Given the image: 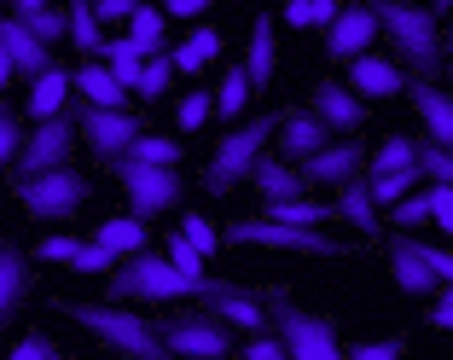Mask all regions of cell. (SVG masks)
I'll use <instances>...</instances> for the list:
<instances>
[{"label":"cell","mask_w":453,"mask_h":360,"mask_svg":"<svg viewBox=\"0 0 453 360\" xmlns=\"http://www.w3.org/2000/svg\"><path fill=\"white\" fill-rule=\"evenodd\" d=\"M226 285H215V280H187L180 267L169 262V256H157V250H146V256H128V262L111 273V285H105V296L111 303H169V296H198V303H215Z\"/></svg>","instance_id":"obj_1"},{"label":"cell","mask_w":453,"mask_h":360,"mask_svg":"<svg viewBox=\"0 0 453 360\" xmlns=\"http://www.w3.org/2000/svg\"><path fill=\"white\" fill-rule=\"evenodd\" d=\"M378 18V35H389L401 65H413L418 81L441 76V29H436V6H401V0H366Z\"/></svg>","instance_id":"obj_2"},{"label":"cell","mask_w":453,"mask_h":360,"mask_svg":"<svg viewBox=\"0 0 453 360\" xmlns=\"http://www.w3.org/2000/svg\"><path fill=\"white\" fill-rule=\"evenodd\" d=\"M81 117H88V99H70L53 122H35V128H29L24 151H18V163H12L18 187H35V180H47V174L70 169V157H76V122Z\"/></svg>","instance_id":"obj_3"},{"label":"cell","mask_w":453,"mask_h":360,"mask_svg":"<svg viewBox=\"0 0 453 360\" xmlns=\"http://www.w3.org/2000/svg\"><path fill=\"white\" fill-rule=\"evenodd\" d=\"M53 308H65L76 326H88L94 337H105L122 360H174L169 349H163V337L151 332V320H140V314H128V308H105V303H53Z\"/></svg>","instance_id":"obj_4"},{"label":"cell","mask_w":453,"mask_h":360,"mask_svg":"<svg viewBox=\"0 0 453 360\" xmlns=\"http://www.w3.org/2000/svg\"><path fill=\"white\" fill-rule=\"evenodd\" d=\"M280 122H285V111L280 117H256V122H244V128L226 134L221 146H215V163L203 169V192L221 198V192H233L239 180H250V169L262 163V151H267V140L280 134Z\"/></svg>","instance_id":"obj_5"},{"label":"cell","mask_w":453,"mask_h":360,"mask_svg":"<svg viewBox=\"0 0 453 360\" xmlns=\"http://www.w3.org/2000/svg\"><path fill=\"white\" fill-rule=\"evenodd\" d=\"M267 308H273V332H280V343H285V355H291V360H343L337 320L296 308L285 291H267Z\"/></svg>","instance_id":"obj_6"},{"label":"cell","mask_w":453,"mask_h":360,"mask_svg":"<svg viewBox=\"0 0 453 360\" xmlns=\"http://www.w3.org/2000/svg\"><path fill=\"white\" fill-rule=\"evenodd\" d=\"M151 332L163 337V349H169L174 360H180V355H187V360H226V355H239V349H233V332H226L215 314H157Z\"/></svg>","instance_id":"obj_7"},{"label":"cell","mask_w":453,"mask_h":360,"mask_svg":"<svg viewBox=\"0 0 453 360\" xmlns=\"http://www.w3.org/2000/svg\"><path fill=\"white\" fill-rule=\"evenodd\" d=\"M226 244H267V250H296V256H349V244L326 239V233L280 227V221H233Z\"/></svg>","instance_id":"obj_8"},{"label":"cell","mask_w":453,"mask_h":360,"mask_svg":"<svg viewBox=\"0 0 453 360\" xmlns=\"http://www.w3.org/2000/svg\"><path fill=\"white\" fill-rule=\"evenodd\" d=\"M18 198H24V210L35 215V221H70V215L88 203V174L58 169V174H47V180H35V187H18Z\"/></svg>","instance_id":"obj_9"},{"label":"cell","mask_w":453,"mask_h":360,"mask_svg":"<svg viewBox=\"0 0 453 360\" xmlns=\"http://www.w3.org/2000/svg\"><path fill=\"white\" fill-rule=\"evenodd\" d=\"M117 180L134 203V221H146V215H163L180 203V174L174 169H134V163H117Z\"/></svg>","instance_id":"obj_10"},{"label":"cell","mask_w":453,"mask_h":360,"mask_svg":"<svg viewBox=\"0 0 453 360\" xmlns=\"http://www.w3.org/2000/svg\"><path fill=\"white\" fill-rule=\"evenodd\" d=\"M81 134H88V151H94V163H99V169H111V163H117L146 128H140V117H134V111H94V105H88Z\"/></svg>","instance_id":"obj_11"},{"label":"cell","mask_w":453,"mask_h":360,"mask_svg":"<svg viewBox=\"0 0 453 360\" xmlns=\"http://www.w3.org/2000/svg\"><path fill=\"white\" fill-rule=\"evenodd\" d=\"M360 169H366V146H360V140H332L326 151H314L308 163H296V174H303V187H308V192L343 187V180H355Z\"/></svg>","instance_id":"obj_12"},{"label":"cell","mask_w":453,"mask_h":360,"mask_svg":"<svg viewBox=\"0 0 453 360\" xmlns=\"http://www.w3.org/2000/svg\"><path fill=\"white\" fill-rule=\"evenodd\" d=\"M384 250H389V267H395V285L407 296H441V291H448V285L436 280V267L425 262V250H418L413 233H389Z\"/></svg>","instance_id":"obj_13"},{"label":"cell","mask_w":453,"mask_h":360,"mask_svg":"<svg viewBox=\"0 0 453 360\" xmlns=\"http://www.w3.org/2000/svg\"><path fill=\"white\" fill-rule=\"evenodd\" d=\"M332 146V128H326L314 111L303 105H285V122H280V163H308L314 151Z\"/></svg>","instance_id":"obj_14"},{"label":"cell","mask_w":453,"mask_h":360,"mask_svg":"<svg viewBox=\"0 0 453 360\" xmlns=\"http://www.w3.org/2000/svg\"><path fill=\"white\" fill-rule=\"evenodd\" d=\"M372 41H378V18H372V6H343V18H337L332 35H326V53H332L337 65H355V58L372 53Z\"/></svg>","instance_id":"obj_15"},{"label":"cell","mask_w":453,"mask_h":360,"mask_svg":"<svg viewBox=\"0 0 453 360\" xmlns=\"http://www.w3.org/2000/svg\"><path fill=\"white\" fill-rule=\"evenodd\" d=\"M308 111H314V117H320L332 134H343V140L360 128V122H366V105L349 94L343 81H320V88H314V99H308Z\"/></svg>","instance_id":"obj_16"},{"label":"cell","mask_w":453,"mask_h":360,"mask_svg":"<svg viewBox=\"0 0 453 360\" xmlns=\"http://www.w3.org/2000/svg\"><path fill=\"white\" fill-rule=\"evenodd\" d=\"M407 94H413V111H418V122H425V140H436L441 151H453V94L436 88V81H413Z\"/></svg>","instance_id":"obj_17"},{"label":"cell","mask_w":453,"mask_h":360,"mask_svg":"<svg viewBox=\"0 0 453 360\" xmlns=\"http://www.w3.org/2000/svg\"><path fill=\"white\" fill-rule=\"evenodd\" d=\"M24 296H29V256L12 239H0V332L18 320Z\"/></svg>","instance_id":"obj_18"},{"label":"cell","mask_w":453,"mask_h":360,"mask_svg":"<svg viewBox=\"0 0 453 360\" xmlns=\"http://www.w3.org/2000/svg\"><path fill=\"white\" fill-rule=\"evenodd\" d=\"M0 47H6V58H12V70L18 76H47V70H53V53H47V47H41L35 35H29L24 24H12V18L0 12Z\"/></svg>","instance_id":"obj_19"},{"label":"cell","mask_w":453,"mask_h":360,"mask_svg":"<svg viewBox=\"0 0 453 360\" xmlns=\"http://www.w3.org/2000/svg\"><path fill=\"white\" fill-rule=\"evenodd\" d=\"M6 18H12V24H24L29 35H35L41 47H47V53H53L58 41L70 35V6H47V0H18V6H12Z\"/></svg>","instance_id":"obj_20"},{"label":"cell","mask_w":453,"mask_h":360,"mask_svg":"<svg viewBox=\"0 0 453 360\" xmlns=\"http://www.w3.org/2000/svg\"><path fill=\"white\" fill-rule=\"evenodd\" d=\"M401 88H407V81H401V70L389 65V58H355V65H349V94L360 99V105H366V99H389V94H401Z\"/></svg>","instance_id":"obj_21"},{"label":"cell","mask_w":453,"mask_h":360,"mask_svg":"<svg viewBox=\"0 0 453 360\" xmlns=\"http://www.w3.org/2000/svg\"><path fill=\"white\" fill-rule=\"evenodd\" d=\"M250 180H256V192H262L267 203H296V198H308L303 174H296L291 163L267 157V151H262V163H256V169H250Z\"/></svg>","instance_id":"obj_22"},{"label":"cell","mask_w":453,"mask_h":360,"mask_svg":"<svg viewBox=\"0 0 453 360\" xmlns=\"http://www.w3.org/2000/svg\"><path fill=\"white\" fill-rule=\"evenodd\" d=\"M215 320H221V326H239V332H250V337H267V308L256 303L244 285H226V291L215 296Z\"/></svg>","instance_id":"obj_23"},{"label":"cell","mask_w":453,"mask_h":360,"mask_svg":"<svg viewBox=\"0 0 453 360\" xmlns=\"http://www.w3.org/2000/svg\"><path fill=\"white\" fill-rule=\"evenodd\" d=\"M70 76H76V70H65V65L47 70V76L29 88V117H35V122H53L58 111L70 105V94H76V81H70Z\"/></svg>","instance_id":"obj_24"},{"label":"cell","mask_w":453,"mask_h":360,"mask_svg":"<svg viewBox=\"0 0 453 360\" xmlns=\"http://www.w3.org/2000/svg\"><path fill=\"white\" fill-rule=\"evenodd\" d=\"M337 221H349V227H360L366 239L378 233V221H384V215H378L372 192H366V174H355V180H343V187H337Z\"/></svg>","instance_id":"obj_25"},{"label":"cell","mask_w":453,"mask_h":360,"mask_svg":"<svg viewBox=\"0 0 453 360\" xmlns=\"http://www.w3.org/2000/svg\"><path fill=\"white\" fill-rule=\"evenodd\" d=\"M70 81H76V99H88L94 111H128V94H122L117 81H111L105 65H81Z\"/></svg>","instance_id":"obj_26"},{"label":"cell","mask_w":453,"mask_h":360,"mask_svg":"<svg viewBox=\"0 0 453 360\" xmlns=\"http://www.w3.org/2000/svg\"><path fill=\"white\" fill-rule=\"evenodd\" d=\"M94 244H105L117 262H128V256H146L151 250V227H146V221H134V215H122V221H105V227H99Z\"/></svg>","instance_id":"obj_27"},{"label":"cell","mask_w":453,"mask_h":360,"mask_svg":"<svg viewBox=\"0 0 453 360\" xmlns=\"http://www.w3.org/2000/svg\"><path fill=\"white\" fill-rule=\"evenodd\" d=\"M128 47H134L140 58H163V53H169V18H163L157 6H134Z\"/></svg>","instance_id":"obj_28"},{"label":"cell","mask_w":453,"mask_h":360,"mask_svg":"<svg viewBox=\"0 0 453 360\" xmlns=\"http://www.w3.org/2000/svg\"><path fill=\"white\" fill-rule=\"evenodd\" d=\"M244 76H250V94H267V88H273V18H256Z\"/></svg>","instance_id":"obj_29"},{"label":"cell","mask_w":453,"mask_h":360,"mask_svg":"<svg viewBox=\"0 0 453 360\" xmlns=\"http://www.w3.org/2000/svg\"><path fill=\"white\" fill-rule=\"evenodd\" d=\"M418 169V140L413 134H389L384 146L372 151V163H366V180H384V174H407Z\"/></svg>","instance_id":"obj_30"},{"label":"cell","mask_w":453,"mask_h":360,"mask_svg":"<svg viewBox=\"0 0 453 360\" xmlns=\"http://www.w3.org/2000/svg\"><path fill=\"white\" fill-rule=\"evenodd\" d=\"M221 53V29H192V41H180V47H169V58H174V70H180V76H198L203 65H210V58Z\"/></svg>","instance_id":"obj_31"},{"label":"cell","mask_w":453,"mask_h":360,"mask_svg":"<svg viewBox=\"0 0 453 360\" xmlns=\"http://www.w3.org/2000/svg\"><path fill=\"white\" fill-rule=\"evenodd\" d=\"M117 163H134V169H174V163H180V146L163 140V134H140ZM117 163H111V169H117Z\"/></svg>","instance_id":"obj_32"},{"label":"cell","mask_w":453,"mask_h":360,"mask_svg":"<svg viewBox=\"0 0 453 360\" xmlns=\"http://www.w3.org/2000/svg\"><path fill=\"white\" fill-rule=\"evenodd\" d=\"M70 41H76V53L94 65V58H105V35H99V18H94V6L88 0H76L70 6Z\"/></svg>","instance_id":"obj_33"},{"label":"cell","mask_w":453,"mask_h":360,"mask_svg":"<svg viewBox=\"0 0 453 360\" xmlns=\"http://www.w3.org/2000/svg\"><path fill=\"white\" fill-rule=\"evenodd\" d=\"M105 70H111V81H117L122 94H134V88H140V70H146V58L134 53L128 35H122V41H105Z\"/></svg>","instance_id":"obj_34"},{"label":"cell","mask_w":453,"mask_h":360,"mask_svg":"<svg viewBox=\"0 0 453 360\" xmlns=\"http://www.w3.org/2000/svg\"><path fill=\"white\" fill-rule=\"evenodd\" d=\"M250 105V76H244V65H226L221 88H215V117H239V111Z\"/></svg>","instance_id":"obj_35"},{"label":"cell","mask_w":453,"mask_h":360,"mask_svg":"<svg viewBox=\"0 0 453 360\" xmlns=\"http://www.w3.org/2000/svg\"><path fill=\"white\" fill-rule=\"evenodd\" d=\"M413 187H418V169H407V174H384V180H366V192H372L378 210H395L401 198H413Z\"/></svg>","instance_id":"obj_36"},{"label":"cell","mask_w":453,"mask_h":360,"mask_svg":"<svg viewBox=\"0 0 453 360\" xmlns=\"http://www.w3.org/2000/svg\"><path fill=\"white\" fill-rule=\"evenodd\" d=\"M418 174H430V187H453V151L418 134Z\"/></svg>","instance_id":"obj_37"},{"label":"cell","mask_w":453,"mask_h":360,"mask_svg":"<svg viewBox=\"0 0 453 360\" xmlns=\"http://www.w3.org/2000/svg\"><path fill=\"white\" fill-rule=\"evenodd\" d=\"M169 76H174V58L163 53V58H146V70H140V88H134V94L140 99H163L169 94Z\"/></svg>","instance_id":"obj_38"},{"label":"cell","mask_w":453,"mask_h":360,"mask_svg":"<svg viewBox=\"0 0 453 360\" xmlns=\"http://www.w3.org/2000/svg\"><path fill=\"white\" fill-rule=\"evenodd\" d=\"M24 140H29V134H24V122H18V111L0 105V169H12V163H18Z\"/></svg>","instance_id":"obj_39"},{"label":"cell","mask_w":453,"mask_h":360,"mask_svg":"<svg viewBox=\"0 0 453 360\" xmlns=\"http://www.w3.org/2000/svg\"><path fill=\"white\" fill-rule=\"evenodd\" d=\"M180 239H187L192 250L203 256V262H215V250H221V233H215L203 215H187V221H180Z\"/></svg>","instance_id":"obj_40"},{"label":"cell","mask_w":453,"mask_h":360,"mask_svg":"<svg viewBox=\"0 0 453 360\" xmlns=\"http://www.w3.org/2000/svg\"><path fill=\"white\" fill-rule=\"evenodd\" d=\"M389 221H395V233H418V227H430V198H425V192L401 198L395 210H389Z\"/></svg>","instance_id":"obj_41"},{"label":"cell","mask_w":453,"mask_h":360,"mask_svg":"<svg viewBox=\"0 0 453 360\" xmlns=\"http://www.w3.org/2000/svg\"><path fill=\"white\" fill-rule=\"evenodd\" d=\"M401 355H407V332L384 337V343H349L343 349V360H401Z\"/></svg>","instance_id":"obj_42"},{"label":"cell","mask_w":453,"mask_h":360,"mask_svg":"<svg viewBox=\"0 0 453 360\" xmlns=\"http://www.w3.org/2000/svg\"><path fill=\"white\" fill-rule=\"evenodd\" d=\"M210 117H215V94H203V88H198V94H187V99H180V111H174L180 128H203Z\"/></svg>","instance_id":"obj_43"},{"label":"cell","mask_w":453,"mask_h":360,"mask_svg":"<svg viewBox=\"0 0 453 360\" xmlns=\"http://www.w3.org/2000/svg\"><path fill=\"white\" fill-rule=\"evenodd\" d=\"M70 267H76V273H105V280H111V273H117V256H111L105 244H81Z\"/></svg>","instance_id":"obj_44"},{"label":"cell","mask_w":453,"mask_h":360,"mask_svg":"<svg viewBox=\"0 0 453 360\" xmlns=\"http://www.w3.org/2000/svg\"><path fill=\"white\" fill-rule=\"evenodd\" d=\"M169 262L180 267V273H187V280H203V256L192 250V244L180 239V233H174V239H169Z\"/></svg>","instance_id":"obj_45"},{"label":"cell","mask_w":453,"mask_h":360,"mask_svg":"<svg viewBox=\"0 0 453 360\" xmlns=\"http://www.w3.org/2000/svg\"><path fill=\"white\" fill-rule=\"evenodd\" d=\"M239 360H291L280 343V332H267V337H250V343L239 349Z\"/></svg>","instance_id":"obj_46"},{"label":"cell","mask_w":453,"mask_h":360,"mask_svg":"<svg viewBox=\"0 0 453 360\" xmlns=\"http://www.w3.org/2000/svg\"><path fill=\"white\" fill-rule=\"evenodd\" d=\"M425 198H430V221H436V227L453 239V187H430Z\"/></svg>","instance_id":"obj_47"},{"label":"cell","mask_w":453,"mask_h":360,"mask_svg":"<svg viewBox=\"0 0 453 360\" xmlns=\"http://www.w3.org/2000/svg\"><path fill=\"white\" fill-rule=\"evenodd\" d=\"M76 250H81V244L58 233V239H41V244H35V262H65V267H70V262H76Z\"/></svg>","instance_id":"obj_48"},{"label":"cell","mask_w":453,"mask_h":360,"mask_svg":"<svg viewBox=\"0 0 453 360\" xmlns=\"http://www.w3.org/2000/svg\"><path fill=\"white\" fill-rule=\"evenodd\" d=\"M12 360H58V343H53V337H41V332H29L24 343L12 349Z\"/></svg>","instance_id":"obj_49"},{"label":"cell","mask_w":453,"mask_h":360,"mask_svg":"<svg viewBox=\"0 0 453 360\" xmlns=\"http://www.w3.org/2000/svg\"><path fill=\"white\" fill-rule=\"evenodd\" d=\"M203 12H210L203 0H169V6H163V18H174V24H198Z\"/></svg>","instance_id":"obj_50"},{"label":"cell","mask_w":453,"mask_h":360,"mask_svg":"<svg viewBox=\"0 0 453 360\" xmlns=\"http://www.w3.org/2000/svg\"><path fill=\"white\" fill-rule=\"evenodd\" d=\"M94 18H99V24H134V6H128V0H99Z\"/></svg>","instance_id":"obj_51"},{"label":"cell","mask_w":453,"mask_h":360,"mask_svg":"<svg viewBox=\"0 0 453 360\" xmlns=\"http://www.w3.org/2000/svg\"><path fill=\"white\" fill-rule=\"evenodd\" d=\"M430 326H436V332H453V291L436 296V308H430Z\"/></svg>","instance_id":"obj_52"},{"label":"cell","mask_w":453,"mask_h":360,"mask_svg":"<svg viewBox=\"0 0 453 360\" xmlns=\"http://www.w3.org/2000/svg\"><path fill=\"white\" fill-rule=\"evenodd\" d=\"M285 24H314V0H291L285 6Z\"/></svg>","instance_id":"obj_53"},{"label":"cell","mask_w":453,"mask_h":360,"mask_svg":"<svg viewBox=\"0 0 453 360\" xmlns=\"http://www.w3.org/2000/svg\"><path fill=\"white\" fill-rule=\"evenodd\" d=\"M441 47H448V53H453V29H441Z\"/></svg>","instance_id":"obj_54"},{"label":"cell","mask_w":453,"mask_h":360,"mask_svg":"<svg viewBox=\"0 0 453 360\" xmlns=\"http://www.w3.org/2000/svg\"><path fill=\"white\" fill-rule=\"evenodd\" d=\"M441 76H448V81H453V65H448V70H441Z\"/></svg>","instance_id":"obj_55"},{"label":"cell","mask_w":453,"mask_h":360,"mask_svg":"<svg viewBox=\"0 0 453 360\" xmlns=\"http://www.w3.org/2000/svg\"><path fill=\"white\" fill-rule=\"evenodd\" d=\"M58 360H70V355H65V349H58Z\"/></svg>","instance_id":"obj_56"}]
</instances>
